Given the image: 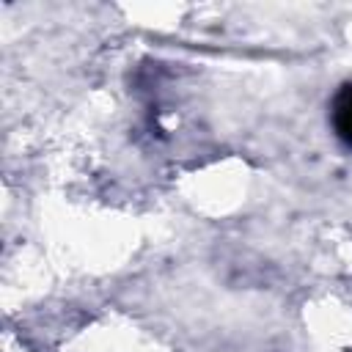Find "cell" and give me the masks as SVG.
<instances>
[{
    "label": "cell",
    "mask_w": 352,
    "mask_h": 352,
    "mask_svg": "<svg viewBox=\"0 0 352 352\" xmlns=\"http://www.w3.org/2000/svg\"><path fill=\"white\" fill-rule=\"evenodd\" d=\"M330 124L336 138L352 148V82L341 85L330 104Z\"/></svg>",
    "instance_id": "1"
}]
</instances>
